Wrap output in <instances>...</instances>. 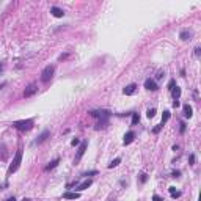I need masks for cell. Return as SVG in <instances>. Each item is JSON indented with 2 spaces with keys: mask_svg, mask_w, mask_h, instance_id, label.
Masks as SVG:
<instances>
[{
  "mask_svg": "<svg viewBox=\"0 0 201 201\" xmlns=\"http://www.w3.org/2000/svg\"><path fill=\"white\" fill-rule=\"evenodd\" d=\"M6 201H16V198H14V196H10V198L6 199Z\"/></svg>",
  "mask_w": 201,
  "mask_h": 201,
  "instance_id": "obj_36",
  "label": "cell"
},
{
  "mask_svg": "<svg viewBox=\"0 0 201 201\" xmlns=\"http://www.w3.org/2000/svg\"><path fill=\"white\" fill-rule=\"evenodd\" d=\"M90 115L94 116V118H99V121L98 124H96V129H104L108 124V118H110V113L108 110H93V112H90Z\"/></svg>",
  "mask_w": 201,
  "mask_h": 201,
  "instance_id": "obj_1",
  "label": "cell"
},
{
  "mask_svg": "<svg viewBox=\"0 0 201 201\" xmlns=\"http://www.w3.org/2000/svg\"><path fill=\"white\" fill-rule=\"evenodd\" d=\"M162 77H163V71H159L157 75H156V80H160Z\"/></svg>",
  "mask_w": 201,
  "mask_h": 201,
  "instance_id": "obj_25",
  "label": "cell"
},
{
  "mask_svg": "<svg viewBox=\"0 0 201 201\" xmlns=\"http://www.w3.org/2000/svg\"><path fill=\"white\" fill-rule=\"evenodd\" d=\"M173 107H175V108L179 107V101H173Z\"/></svg>",
  "mask_w": 201,
  "mask_h": 201,
  "instance_id": "obj_33",
  "label": "cell"
},
{
  "mask_svg": "<svg viewBox=\"0 0 201 201\" xmlns=\"http://www.w3.org/2000/svg\"><path fill=\"white\" fill-rule=\"evenodd\" d=\"M146 116L148 118H154L156 116V108H149L148 112H146Z\"/></svg>",
  "mask_w": 201,
  "mask_h": 201,
  "instance_id": "obj_22",
  "label": "cell"
},
{
  "mask_svg": "<svg viewBox=\"0 0 201 201\" xmlns=\"http://www.w3.org/2000/svg\"><path fill=\"white\" fill-rule=\"evenodd\" d=\"M65 199H79L80 198V193L79 192H65V195H63Z\"/></svg>",
  "mask_w": 201,
  "mask_h": 201,
  "instance_id": "obj_9",
  "label": "cell"
},
{
  "mask_svg": "<svg viewBox=\"0 0 201 201\" xmlns=\"http://www.w3.org/2000/svg\"><path fill=\"white\" fill-rule=\"evenodd\" d=\"M152 201H163V199L159 196V195H154V196H152Z\"/></svg>",
  "mask_w": 201,
  "mask_h": 201,
  "instance_id": "obj_28",
  "label": "cell"
},
{
  "mask_svg": "<svg viewBox=\"0 0 201 201\" xmlns=\"http://www.w3.org/2000/svg\"><path fill=\"white\" fill-rule=\"evenodd\" d=\"M195 55H196V57H199V47H196V49H195Z\"/></svg>",
  "mask_w": 201,
  "mask_h": 201,
  "instance_id": "obj_34",
  "label": "cell"
},
{
  "mask_svg": "<svg viewBox=\"0 0 201 201\" xmlns=\"http://www.w3.org/2000/svg\"><path fill=\"white\" fill-rule=\"evenodd\" d=\"M49 135H50V130H47V129H46L44 132L41 134V135L36 138V140H35V143H36V145H41L43 142H46V140H47V137H49Z\"/></svg>",
  "mask_w": 201,
  "mask_h": 201,
  "instance_id": "obj_11",
  "label": "cell"
},
{
  "mask_svg": "<svg viewBox=\"0 0 201 201\" xmlns=\"http://www.w3.org/2000/svg\"><path fill=\"white\" fill-rule=\"evenodd\" d=\"M192 115H193L192 107L189 105V104H185V105H184V116H185V118H192Z\"/></svg>",
  "mask_w": 201,
  "mask_h": 201,
  "instance_id": "obj_16",
  "label": "cell"
},
{
  "mask_svg": "<svg viewBox=\"0 0 201 201\" xmlns=\"http://www.w3.org/2000/svg\"><path fill=\"white\" fill-rule=\"evenodd\" d=\"M36 91H38V85L36 84H30L24 91V98H32L33 94H36Z\"/></svg>",
  "mask_w": 201,
  "mask_h": 201,
  "instance_id": "obj_6",
  "label": "cell"
},
{
  "mask_svg": "<svg viewBox=\"0 0 201 201\" xmlns=\"http://www.w3.org/2000/svg\"><path fill=\"white\" fill-rule=\"evenodd\" d=\"M135 90H137V85H135V84H130V85H127L126 88L123 90V93L126 94V96H130V94L135 93Z\"/></svg>",
  "mask_w": 201,
  "mask_h": 201,
  "instance_id": "obj_12",
  "label": "cell"
},
{
  "mask_svg": "<svg viewBox=\"0 0 201 201\" xmlns=\"http://www.w3.org/2000/svg\"><path fill=\"white\" fill-rule=\"evenodd\" d=\"M53 72H55V66L53 65H47L43 69V72H41V82H44V84L50 82L52 77H53Z\"/></svg>",
  "mask_w": 201,
  "mask_h": 201,
  "instance_id": "obj_3",
  "label": "cell"
},
{
  "mask_svg": "<svg viewBox=\"0 0 201 201\" xmlns=\"http://www.w3.org/2000/svg\"><path fill=\"white\" fill-rule=\"evenodd\" d=\"M87 146H88V142H82V143H80L79 151H77V156H75V159H74V163H79V162H80V159L84 157L85 151H87Z\"/></svg>",
  "mask_w": 201,
  "mask_h": 201,
  "instance_id": "obj_5",
  "label": "cell"
},
{
  "mask_svg": "<svg viewBox=\"0 0 201 201\" xmlns=\"http://www.w3.org/2000/svg\"><path fill=\"white\" fill-rule=\"evenodd\" d=\"M96 173H98V171H90V173H85L84 176H93V175H96Z\"/></svg>",
  "mask_w": 201,
  "mask_h": 201,
  "instance_id": "obj_31",
  "label": "cell"
},
{
  "mask_svg": "<svg viewBox=\"0 0 201 201\" xmlns=\"http://www.w3.org/2000/svg\"><path fill=\"white\" fill-rule=\"evenodd\" d=\"M138 121H140V115H138V113H132V126H135Z\"/></svg>",
  "mask_w": 201,
  "mask_h": 201,
  "instance_id": "obj_21",
  "label": "cell"
},
{
  "mask_svg": "<svg viewBox=\"0 0 201 201\" xmlns=\"http://www.w3.org/2000/svg\"><path fill=\"white\" fill-rule=\"evenodd\" d=\"M58 162H60V159H55V160H52V162H50V163L46 167V171H50L52 168H55V167L58 165Z\"/></svg>",
  "mask_w": 201,
  "mask_h": 201,
  "instance_id": "obj_19",
  "label": "cell"
},
{
  "mask_svg": "<svg viewBox=\"0 0 201 201\" xmlns=\"http://www.w3.org/2000/svg\"><path fill=\"white\" fill-rule=\"evenodd\" d=\"M93 184V181H91V179H87V181H84V182H82L79 187H77V190H79V193L82 192V190H85V189H88V187L90 185H91Z\"/></svg>",
  "mask_w": 201,
  "mask_h": 201,
  "instance_id": "obj_13",
  "label": "cell"
},
{
  "mask_svg": "<svg viewBox=\"0 0 201 201\" xmlns=\"http://www.w3.org/2000/svg\"><path fill=\"white\" fill-rule=\"evenodd\" d=\"M146 179H148V175H142V178H140V182H146Z\"/></svg>",
  "mask_w": 201,
  "mask_h": 201,
  "instance_id": "obj_27",
  "label": "cell"
},
{
  "mask_svg": "<svg viewBox=\"0 0 201 201\" xmlns=\"http://www.w3.org/2000/svg\"><path fill=\"white\" fill-rule=\"evenodd\" d=\"M179 126H181V127H179V130H181V134H184V132H185V124H184V123H181Z\"/></svg>",
  "mask_w": 201,
  "mask_h": 201,
  "instance_id": "obj_26",
  "label": "cell"
},
{
  "mask_svg": "<svg viewBox=\"0 0 201 201\" xmlns=\"http://www.w3.org/2000/svg\"><path fill=\"white\" fill-rule=\"evenodd\" d=\"M13 126L19 130H30L33 127V120H20V121H14Z\"/></svg>",
  "mask_w": 201,
  "mask_h": 201,
  "instance_id": "obj_4",
  "label": "cell"
},
{
  "mask_svg": "<svg viewBox=\"0 0 201 201\" xmlns=\"http://www.w3.org/2000/svg\"><path fill=\"white\" fill-rule=\"evenodd\" d=\"M173 87H175V80H170V84H168V88L171 90Z\"/></svg>",
  "mask_w": 201,
  "mask_h": 201,
  "instance_id": "obj_32",
  "label": "cell"
},
{
  "mask_svg": "<svg viewBox=\"0 0 201 201\" xmlns=\"http://www.w3.org/2000/svg\"><path fill=\"white\" fill-rule=\"evenodd\" d=\"M65 58H68V53H65V55H60V60H65Z\"/></svg>",
  "mask_w": 201,
  "mask_h": 201,
  "instance_id": "obj_35",
  "label": "cell"
},
{
  "mask_svg": "<svg viewBox=\"0 0 201 201\" xmlns=\"http://www.w3.org/2000/svg\"><path fill=\"white\" fill-rule=\"evenodd\" d=\"M20 162H22V148H19L16 151V156H14V159H13V162H11L10 168H8V175H13V173H16L19 170Z\"/></svg>",
  "mask_w": 201,
  "mask_h": 201,
  "instance_id": "obj_2",
  "label": "cell"
},
{
  "mask_svg": "<svg viewBox=\"0 0 201 201\" xmlns=\"http://www.w3.org/2000/svg\"><path fill=\"white\" fill-rule=\"evenodd\" d=\"M160 129H162V126L159 124V126H156L154 129H152V132H154V134H159V132H160Z\"/></svg>",
  "mask_w": 201,
  "mask_h": 201,
  "instance_id": "obj_23",
  "label": "cell"
},
{
  "mask_svg": "<svg viewBox=\"0 0 201 201\" xmlns=\"http://www.w3.org/2000/svg\"><path fill=\"white\" fill-rule=\"evenodd\" d=\"M179 38H181L182 41L190 39V38H192V32H190V30H182L181 33H179Z\"/></svg>",
  "mask_w": 201,
  "mask_h": 201,
  "instance_id": "obj_14",
  "label": "cell"
},
{
  "mask_svg": "<svg viewBox=\"0 0 201 201\" xmlns=\"http://www.w3.org/2000/svg\"><path fill=\"white\" fill-rule=\"evenodd\" d=\"M120 162H121V159L120 157H116L115 160H112L108 163V168H115V167H118V165H120Z\"/></svg>",
  "mask_w": 201,
  "mask_h": 201,
  "instance_id": "obj_20",
  "label": "cell"
},
{
  "mask_svg": "<svg viewBox=\"0 0 201 201\" xmlns=\"http://www.w3.org/2000/svg\"><path fill=\"white\" fill-rule=\"evenodd\" d=\"M170 116H171V113L168 112V110H165V112H163V115H162V123H160V126H163V124L170 120Z\"/></svg>",
  "mask_w": 201,
  "mask_h": 201,
  "instance_id": "obj_18",
  "label": "cell"
},
{
  "mask_svg": "<svg viewBox=\"0 0 201 201\" xmlns=\"http://www.w3.org/2000/svg\"><path fill=\"white\" fill-rule=\"evenodd\" d=\"M79 143H80V140H79V138H74V140L71 142V146H77Z\"/></svg>",
  "mask_w": 201,
  "mask_h": 201,
  "instance_id": "obj_24",
  "label": "cell"
},
{
  "mask_svg": "<svg viewBox=\"0 0 201 201\" xmlns=\"http://www.w3.org/2000/svg\"><path fill=\"white\" fill-rule=\"evenodd\" d=\"M50 13H52L53 17H63V16H65V11L61 10V8H58V6H52V8H50Z\"/></svg>",
  "mask_w": 201,
  "mask_h": 201,
  "instance_id": "obj_10",
  "label": "cell"
},
{
  "mask_svg": "<svg viewBox=\"0 0 201 201\" xmlns=\"http://www.w3.org/2000/svg\"><path fill=\"white\" fill-rule=\"evenodd\" d=\"M170 195L173 196V198H179V196H181V192H179V190H176V187H170Z\"/></svg>",
  "mask_w": 201,
  "mask_h": 201,
  "instance_id": "obj_17",
  "label": "cell"
},
{
  "mask_svg": "<svg viewBox=\"0 0 201 201\" xmlns=\"http://www.w3.org/2000/svg\"><path fill=\"white\" fill-rule=\"evenodd\" d=\"M189 160H190V165H193V163H195V156L190 154V159H189Z\"/></svg>",
  "mask_w": 201,
  "mask_h": 201,
  "instance_id": "obj_29",
  "label": "cell"
},
{
  "mask_svg": "<svg viewBox=\"0 0 201 201\" xmlns=\"http://www.w3.org/2000/svg\"><path fill=\"white\" fill-rule=\"evenodd\" d=\"M179 175H181V171H173V175H171V176H173V178H178Z\"/></svg>",
  "mask_w": 201,
  "mask_h": 201,
  "instance_id": "obj_30",
  "label": "cell"
},
{
  "mask_svg": "<svg viewBox=\"0 0 201 201\" xmlns=\"http://www.w3.org/2000/svg\"><path fill=\"white\" fill-rule=\"evenodd\" d=\"M2 68H3V66H2V63H0V71H2Z\"/></svg>",
  "mask_w": 201,
  "mask_h": 201,
  "instance_id": "obj_38",
  "label": "cell"
},
{
  "mask_svg": "<svg viewBox=\"0 0 201 201\" xmlns=\"http://www.w3.org/2000/svg\"><path fill=\"white\" fill-rule=\"evenodd\" d=\"M22 201H32V199H30V198H24Z\"/></svg>",
  "mask_w": 201,
  "mask_h": 201,
  "instance_id": "obj_37",
  "label": "cell"
},
{
  "mask_svg": "<svg viewBox=\"0 0 201 201\" xmlns=\"http://www.w3.org/2000/svg\"><path fill=\"white\" fill-rule=\"evenodd\" d=\"M134 138H135V132H134V130H129V132H127L126 135H124L123 145H124V146H127V145H130V143L134 142Z\"/></svg>",
  "mask_w": 201,
  "mask_h": 201,
  "instance_id": "obj_7",
  "label": "cell"
},
{
  "mask_svg": "<svg viewBox=\"0 0 201 201\" xmlns=\"http://www.w3.org/2000/svg\"><path fill=\"white\" fill-rule=\"evenodd\" d=\"M145 88H146V90H151V91H156V90H159L157 84H156L152 79H146V80H145Z\"/></svg>",
  "mask_w": 201,
  "mask_h": 201,
  "instance_id": "obj_8",
  "label": "cell"
},
{
  "mask_svg": "<svg viewBox=\"0 0 201 201\" xmlns=\"http://www.w3.org/2000/svg\"><path fill=\"white\" fill-rule=\"evenodd\" d=\"M171 94H173V99L178 101L179 96H181V88H179V87H173L171 88Z\"/></svg>",
  "mask_w": 201,
  "mask_h": 201,
  "instance_id": "obj_15",
  "label": "cell"
}]
</instances>
